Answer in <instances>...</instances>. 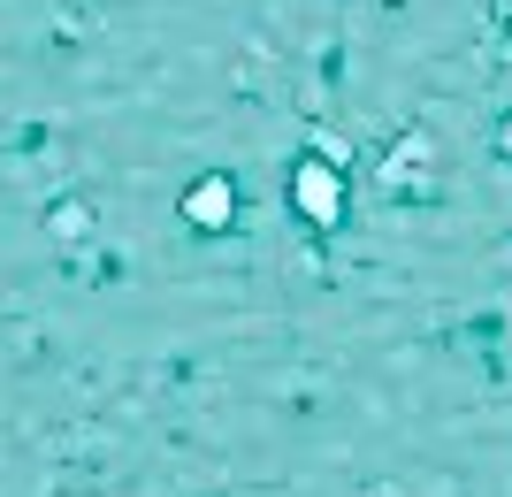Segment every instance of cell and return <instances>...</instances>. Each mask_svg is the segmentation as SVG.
<instances>
[{
    "mask_svg": "<svg viewBox=\"0 0 512 497\" xmlns=\"http://www.w3.org/2000/svg\"><path fill=\"white\" fill-rule=\"evenodd\" d=\"M192 215L199 222H222V215H230V184H199V192H192Z\"/></svg>",
    "mask_w": 512,
    "mask_h": 497,
    "instance_id": "1",
    "label": "cell"
}]
</instances>
